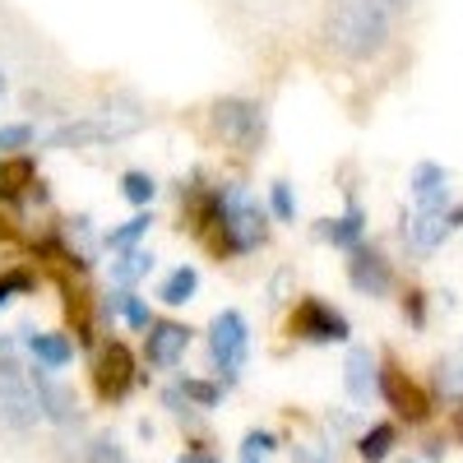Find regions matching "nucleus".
Returning <instances> with one entry per match:
<instances>
[{
    "label": "nucleus",
    "instance_id": "nucleus-28",
    "mask_svg": "<svg viewBox=\"0 0 463 463\" xmlns=\"http://www.w3.org/2000/svg\"><path fill=\"white\" fill-rule=\"evenodd\" d=\"M28 144H33V126H24V121L0 126V158H14V153L28 148Z\"/></svg>",
    "mask_w": 463,
    "mask_h": 463
},
{
    "label": "nucleus",
    "instance_id": "nucleus-12",
    "mask_svg": "<svg viewBox=\"0 0 463 463\" xmlns=\"http://www.w3.org/2000/svg\"><path fill=\"white\" fill-rule=\"evenodd\" d=\"M185 347H190V329L176 320H153L144 329V357L153 366H176L185 357Z\"/></svg>",
    "mask_w": 463,
    "mask_h": 463
},
{
    "label": "nucleus",
    "instance_id": "nucleus-6",
    "mask_svg": "<svg viewBox=\"0 0 463 463\" xmlns=\"http://www.w3.org/2000/svg\"><path fill=\"white\" fill-rule=\"evenodd\" d=\"M246 353H250V325L241 311H218L213 325H209V357H213V371L232 384L246 366Z\"/></svg>",
    "mask_w": 463,
    "mask_h": 463
},
{
    "label": "nucleus",
    "instance_id": "nucleus-16",
    "mask_svg": "<svg viewBox=\"0 0 463 463\" xmlns=\"http://www.w3.org/2000/svg\"><path fill=\"white\" fill-rule=\"evenodd\" d=\"M316 232H320L325 241H334L338 250H357V246H362V237H366V213H362V204H357V200H347V209H343L338 218H325Z\"/></svg>",
    "mask_w": 463,
    "mask_h": 463
},
{
    "label": "nucleus",
    "instance_id": "nucleus-7",
    "mask_svg": "<svg viewBox=\"0 0 463 463\" xmlns=\"http://www.w3.org/2000/svg\"><path fill=\"white\" fill-rule=\"evenodd\" d=\"M135 357L126 343H107L98 353V366H93V384H98V399L107 403H121L130 390H135Z\"/></svg>",
    "mask_w": 463,
    "mask_h": 463
},
{
    "label": "nucleus",
    "instance_id": "nucleus-1",
    "mask_svg": "<svg viewBox=\"0 0 463 463\" xmlns=\"http://www.w3.org/2000/svg\"><path fill=\"white\" fill-rule=\"evenodd\" d=\"M325 37L347 61H375L390 47V19H384L371 0H347V5H329Z\"/></svg>",
    "mask_w": 463,
    "mask_h": 463
},
{
    "label": "nucleus",
    "instance_id": "nucleus-23",
    "mask_svg": "<svg viewBox=\"0 0 463 463\" xmlns=\"http://www.w3.org/2000/svg\"><path fill=\"white\" fill-rule=\"evenodd\" d=\"M181 394H185V403H190V408H218V399H222V384H209V380L185 375V380H181Z\"/></svg>",
    "mask_w": 463,
    "mask_h": 463
},
{
    "label": "nucleus",
    "instance_id": "nucleus-3",
    "mask_svg": "<svg viewBox=\"0 0 463 463\" xmlns=\"http://www.w3.org/2000/svg\"><path fill=\"white\" fill-rule=\"evenodd\" d=\"M0 421L10 431H33L43 421V408H37L33 380L19 366V338L0 334Z\"/></svg>",
    "mask_w": 463,
    "mask_h": 463
},
{
    "label": "nucleus",
    "instance_id": "nucleus-9",
    "mask_svg": "<svg viewBox=\"0 0 463 463\" xmlns=\"http://www.w3.org/2000/svg\"><path fill=\"white\" fill-rule=\"evenodd\" d=\"M353 260H347V283H353L362 297H384L394 288V269H390V260H384V250H375V246H357V250H347Z\"/></svg>",
    "mask_w": 463,
    "mask_h": 463
},
{
    "label": "nucleus",
    "instance_id": "nucleus-11",
    "mask_svg": "<svg viewBox=\"0 0 463 463\" xmlns=\"http://www.w3.org/2000/svg\"><path fill=\"white\" fill-rule=\"evenodd\" d=\"M33 394H37V408H43V417L56 421V427L80 421V399H74V390H65L61 380H52L43 366L33 371Z\"/></svg>",
    "mask_w": 463,
    "mask_h": 463
},
{
    "label": "nucleus",
    "instance_id": "nucleus-5",
    "mask_svg": "<svg viewBox=\"0 0 463 463\" xmlns=\"http://www.w3.org/2000/svg\"><path fill=\"white\" fill-rule=\"evenodd\" d=\"M213 130L241 153H255L264 144V130H269V116L260 102L250 98H218L213 102Z\"/></svg>",
    "mask_w": 463,
    "mask_h": 463
},
{
    "label": "nucleus",
    "instance_id": "nucleus-22",
    "mask_svg": "<svg viewBox=\"0 0 463 463\" xmlns=\"http://www.w3.org/2000/svg\"><path fill=\"white\" fill-rule=\"evenodd\" d=\"M121 195H126L130 204L148 209V204H153V195H158V181H153L148 172H126V176H121Z\"/></svg>",
    "mask_w": 463,
    "mask_h": 463
},
{
    "label": "nucleus",
    "instance_id": "nucleus-14",
    "mask_svg": "<svg viewBox=\"0 0 463 463\" xmlns=\"http://www.w3.org/2000/svg\"><path fill=\"white\" fill-rule=\"evenodd\" d=\"M343 384H347V394H353V403H366L380 390V362H375L371 347H347Z\"/></svg>",
    "mask_w": 463,
    "mask_h": 463
},
{
    "label": "nucleus",
    "instance_id": "nucleus-31",
    "mask_svg": "<svg viewBox=\"0 0 463 463\" xmlns=\"http://www.w3.org/2000/svg\"><path fill=\"white\" fill-rule=\"evenodd\" d=\"M292 463H334L320 445H292Z\"/></svg>",
    "mask_w": 463,
    "mask_h": 463
},
{
    "label": "nucleus",
    "instance_id": "nucleus-13",
    "mask_svg": "<svg viewBox=\"0 0 463 463\" xmlns=\"http://www.w3.org/2000/svg\"><path fill=\"white\" fill-rule=\"evenodd\" d=\"M408 185H412L417 213H445V204H449V172L440 163H417Z\"/></svg>",
    "mask_w": 463,
    "mask_h": 463
},
{
    "label": "nucleus",
    "instance_id": "nucleus-8",
    "mask_svg": "<svg viewBox=\"0 0 463 463\" xmlns=\"http://www.w3.org/2000/svg\"><path fill=\"white\" fill-rule=\"evenodd\" d=\"M292 329H297L306 343H343L347 334H353L347 316H343V311H334V306H329V301H320V297H306V301L297 306Z\"/></svg>",
    "mask_w": 463,
    "mask_h": 463
},
{
    "label": "nucleus",
    "instance_id": "nucleus-29",
    "mask_svg": "<svg viewBox=\"0 0 463 463\" xmlns=\"http://www.w3.org/2000/svg\"><path fill=\"white\" fill-rule=\"evenodd\" d=\"M436 384H440V394L463 399V362H440L436 366Z\"/></svg>",
    "mask_w": 463,
    "mask_h": 463
},
{
    "label": "nucleus",
    "instance_id": "nucleus-2",
    "mask_svg": "<svg viewBox=\"0 0 463 463\" xmlns=\"http://www.w3.org/2000/svg\"><path fill=\"white\" fill-rule=\"evenodd\" d=\"M148 126V116L135 102H107L80 121H65L47 135V148H93V144H116V139H130Z\"/></svg>",
    "mask_w": 463,
    "mask_h": 463
},
{
    "label": "nucleus",
    "instance_id": "nucleus-38",
    "mask_svg": "<svg viewBox=\"0 0 463 463\" xmlns=\"http://www.w3.org/2000/svg\"><path fill=\"white\" fill-rule=\"evenodd\" d=\"M403 463H412V458H403Z\"/></svg>",
    "mask_w": 463,
    "mask_h": 463
},
{
    "label": "nucleus",
    "instance_id": "nucleus-18",
    "mask_svg": "<svg viewBox=\"0 0 463 463\" xmlns=\"http://www.w3.org/2000/svg\"><path fill=\"white\" fill-rule=\"evenodd\" d=\"M394 445H399L394 421H375V427H366V431L357 436V454H362V463H384V458L394 454Z\"/></svg>",
    "mask_w": 463,
    "mask_h": 463
},
{
    "label": "nucleus",
    "instance_id": "nucleus-30",
    "mask_svg": "<svg viewBox=\"0 0 463 463\" xmlns=\"http://www.w3.org/2000/svg\"><path fill=\"white\" fill-rule=\"evenodd\" d=\"M14 292H33V274H24V269H10V274L0 279V306H10Z\"/></svg>",
    "mask_w": 463,
    "mask_h": 463
},
{
    "label": "nucleus",
    "instance_id": "nucleus-10",
    "mask_svg": "<svg viewBox=\"0 0 463 463\" xmlns=\"http://www.w3.org/2000/svg\"><path fill=\"white\" fill-rule=\"evenodd\" d=\"M384 403H390L403 421H427L431 417V408H427V394L417 390V384L403 375V371H394V366H384L380 371V390H375Z\"/></svg>",
    "mask_w": 463,
    "mask_h": 463
},
{
    "label": "nucleus",
    "instance_id": "nucleus-32",
    "mask_svg": "<svg viewBox=\"0 0 463 463\" xmlns=\"http://www.w3.org/2000/svg\"><path fill=\"white\" fill-rule=\"evenodd\" d=\"M371 5H375V10L384 14V19H390V24H394L399 14H408V5H412V0H371Z\"/></svg>",
    "mask_w": 463,
    "mask_h": 463
},
{
    "label": "nucleus",
    "instance_id": "nucleus-37",
    "mask_svg": "<svg viewBox=\"0 0 463 463\" xmlns=\"http://www.w3.org/2000/svg\"><path fill=\"white\" fill-rule=\"evenodd\" d=\"M5 89H10V84H5V70H0V98H5Z\"/></svg>",
    "mask_w": 463,
    "mask_h": 463
},
{
    "label": "nucleus",
    "instance_id": "nucleus-24",
    "mask_svg": "<svg viewBox=\"0 0 463 463\" xmlns=\"http://www.w3.org/2000/svg\"><path fill=\"white\" fill-rule=\"evenodd\" d=\"M33 181V158H24V153H14V158H0V190H19Z\"/></svg>",
    "mask_w": 463,
    "mask_h": 463
},
{
    "label": "nucleus",
    "instance_id": "nucleus-33",
    "mask_svg": "<svg viewBox=\"0 0 463 463\" xmlns=\"http://www.w3.org/2000/svg\"><path fill=\"white\" fill-rule=\"evenodd\" d=\"M403 311L412 316V325H421V320H427V306H421V292H408V301H403Z\"/></svg>",
    "mask_w": 463,
    "mask_h": 463
},
{
    "label": "nucleus",
    "instance_id": "nucleus-21",
    "mask_svg": "<svg viewBox=\"0 0 463 463\" xmlns=\"http://www.w3.org/2000/svg\"><path fill=\"white\" fill-rule=\"evenodd\" d=\"M148 227H153V213H148V209H139V213H135L130 222L111 227L102 241H107V250H121V255H126V250H135V246H139V241L148 237Z\"/></svg>",
    "mask_w": 463,
    "mask_h": 463
},
{
    "label": "nucleus",
    "instance_id": "nucleus-27",
    "mask_svg": "<svg viewBox=\"0 0 463 463\" xmlns=\"http://www.w3.org/2000/svg\"><path fill=\"white\" fill-rule=\"evenodd\" d=\"M269 209H274L279 222H297V200H292V185H288V181L269 185Z\"/></svg>",
    "mask_w": 463,
    "mask_h": 463
},
{
    "label": "nucleus",
    "instance_id": "nucleus-20",
    "mask_svg": "<svg viewBox=\"0 0 463 463\" xmlns=\"http://www.w3.org/2000/svg\"><path fill=\"white\" fill-rule=\"evenodd\" d=\"M195 292H200V269H195V264H181V269H172V274L163 279V288H158V297H163L167 306H185Z\"/></svg>",
    "mask_w": 463,
    "mask_h": 463
},
{
    "label": "nucleus",
    "instance_id": "nucleus-25",
    "mask_svg": "<svg viewBox=\"0 0 463 463\" xmlns=\"http://www.w3.org/2000/svg\"><path fill=\"white\" fill-rule=\"evenodd\" d=\"M279 449V440H274V431H246V440H241V458L237 463H269V454Z\"/></svg>",
    "mask_w": 463,
    "mask_h": 463
},
{
    "label": "nucleus",
    "instance_id": "nucleus-4",
    "mask_svg": "<svg viewBox=\"0 0 463 463\" xmlns=\"http://www.w3.org/2000/svg\"><path fill=\"white\" fill-rule=\"evenodd\" d=\"M213 218L222 227V250L232 255H246L264 241V209L250 200V190L246 185H222L218 195H213Z\"/></svg>",
    "mask_w": 463,
    "mask_h": 463
},
{
    "label": "nucleus",
    "instance_id": "nucleus-26",
    "mask_svg": "<svg viewBox=\"0 0 463 463\" xmlns=\"http://www.w3.org/2000/svg\"><path fill=\"white\" fill-rule=\"evenodd\" d=\"M84 458H89V463H130L126 445L116 440V436H93L89 449H84Z\"/></svg>",
    "mask_w": 463,
    "mask_h": 463
},
{
    "label": "nucleus",
    "instance_id": "nucleus-19",
    "mask_svg": "<svg viewBox=\"0 0 463 463\" xmlns=\"http://www.w3.org/2000/svg\"><path fill=\"white\" fill-rule=\"evenodd\" d=\"M153 274V250H144V246H135V250H126L121 260H111V283L116 288H135L139 279H148Z\"/></svg>",
    "mask_w": 463,
    "mask_h": 463
},
{
    "label": "nucleus",
    "instance_id": "nucleus-17",
    "mask_svg": "<svg viewBox=\"0 0 463 463\" xmlns=\"http://www.w3.org/2000/svg\"><path fill=\"white\" fill-rule=\"evenodd\" d=\"M19 343L28 347V357L43 366V371H61V366L74 362V343L65 334H33V329H24Z\"/></svg>",
    "mask_w": 463,
    "mask_h": 463
},
{
    "label": "nucleus",
    "instance_id": "nucleus-15",
    "mask_svg": "<svg viewBox=\"0 0 463 463\" xmlns=\"http://www.w3.org/2000/svg\"><path fill=\"white\" fill-rule=\"evenodd\" d=\"M449 232H454L449 227V213H408L403 218V241L417 255H431L436 246H445Z\"/></svg>",
    "mask_w": 463,
    "mask_h": 463
},
{
    "label": "nucleus",
    "instance_id": "nucleus-36",
    "mask_svg": "<svg viewBox=\"0 0 463 463\" xmlns=\"http://www.w3.org/2000/svg\"><path fill=\"white\" fill-rule=\"evenodd\" d=\"M454 427H458V436H463V399H458V412H454Z\"/></svg>",
    "mask_w": 463,
    "mask_h": 463
},
{
    "label": "nucleus",
    "instance_id": "nucleus-35",
    "mask_svg": "<svg viewBox=\"0 0 463 463\" xmlns=\"http://www.w3.org/2000/svg\"><path fill=\"white\" fill-rule=\"evenodd\" d=\"M176 463H218V458H213L209 449H185V454H181Z\"/></svg>",
    "mask_w": 463,
    "mask_h": 463
},
{
    "label": "nucleus",
    "instance_id": "nucleus-34",
    "mask_svg": "<svg viewBox=\"0 0 463 463\" xmlns=\"http://www.w3.org/2000/svg\"><path fill=\"white\" fill-rule=\"evenodd\" d=\"M163 403H167V408H172V412H176V417H181V412H185V408H190V403H185V394H181V384H172V390H167V394H163Z\"/></svg>",
    "mask_w": 463,
    "mask_h": 463
}]
</instances>
